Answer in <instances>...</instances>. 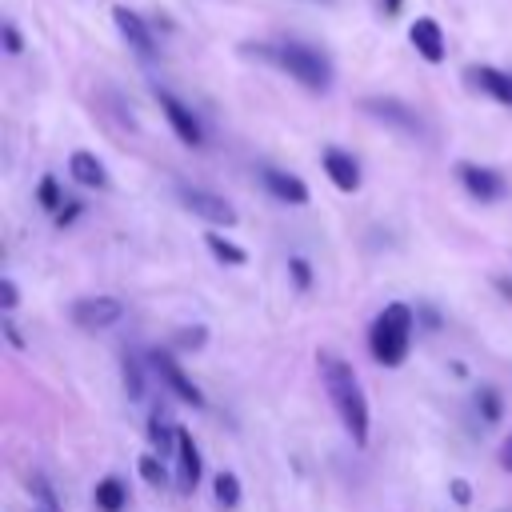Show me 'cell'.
<instances>
[{
	"mask_svg": "<svg viewBox=\"0 0 512 512\" xmlns=\"http://www.w3.org/2000/svg\"><path fill=\"white\" fill-rule=\"evenodd\" d=\"M456 176H460L464 192H468V196H476V200H484V204H492V200H500V196L508 192L504 176H500V172H492V168H484V164H460V168H456Z\"/></svg>",
	"mask_w": 512,
	"mask_h": 512,
	"instance_id": "cell-10",
	"label": "cell"
},
{
	"mask_svg": "<svg viewBox=\"0 0 512 512\" xmlns=\"http://www.w3.org/2000/svg\"><path fill=\"white\" fill-rule=\"evenodd\" d=\"M176 484H180V492H196V484H200V448L188 428H180V436H176Z\"/></svg>",
	"mask_w": 512,
	"mask_h": 512,
	"instance_id": "cell-13",
	"label": "cell"
},
{
	"mask_svg": "<svg viewBox=\"0 0 512 512\" xmlns=\"http://www.w3.org/2000/svg\"><path fill=\"white\" fill-rule=\"evenodd\" d=\"M0 32H4V48H8V52H12V56H16V52H20V48H24V44H20V32H16V28H12V24H4V28H0Z\"/></svg>",
	"mask_w": 512,
	"mask_h": 512,
	"instance_id": "cell-29",
	"label": "cell"
},
{
	"mask_svg": "<svg viewBox=\"0 0 512 512\" xmlns=\"http://www.w3.org/2000/svg\"><path fill=\"white\" fill-rule=\"evenodd\" d=\"M156 100H160V112H164V120L172 124L176 140H180V144H188V148H200V144H204V128H200L196 112H192L180 96H172L168 88H156Z\"/></svg>",
	"mask_w": 512,
	"mask_h": 512,
	"instance_id": "cell-7",
	"label": "cell"
},
{
	"mask_svg": "<svg viewBox=\"0 0 512 512\" xmlns=\"http://www.w3.org/2000/svg\"><path fill=\"white\" fill-rule=\"evenodd\" d=\"M16 300H20V292H16V280H8V276H4V280H0V308H4L8 316H12Z\"/></svg>",
	"mask_w": 512,
	"mask_h": 512,
	"instance_id": "cell-28",
	"label": "cell"
},
{
	"mask_svg": "<svg viewBox=\"0 0 512 512\" xmlns=\"http://www.w3.org/2000/svg\"><path fill=\"white\" fill-rule=\"evenodd\" d=\"M36 200H40L48 212H60V208H64V196H60L56 176H40V184H36Z\"/></svg>",
	"mask_w": 512,
	"mask_h": 512,
	"instance_id": "cell-26",
	"label": "cell"
},
{
	"mask_svg": "<svg viewBox=\"0 0 512 512\" xmlns=\"http://www.w3.org/2000/svg\"><path fill=\"white\" fill-rule=\"evenodd\" d=\"M140 476L152 484V488H164L168 484V468H164V460H160V452H152V456H140Z\"/></svg>",
	"mask_w": 512,
	"mask_h": 512,
	"instance_id": "cell-25",
	"label": "cell"
},
{
	"mask_svg": "<svg viewBox=\"0 0 512 512\" xmlns=\"http://www.w3.org/2000/svg\"><path fill=\"white\" fill-rule=\"evenodd\" d=\"M176 436H180V424H172V416L164 408H156L148 416V440L160 456H176Z\"/></svg>",
	"mask_w": 512,
	"mask_h": 512,
	"instance_id": "cell-17",
	"label": "cell"
},
{
	"mask_svg": "<svg viewBox=\"0 0 512 512\" xmlns=\"http://www.w3.org/2000/svg\"><path fill=\"white\" fill-rule=\"evenodd\" d=\"M412 332H416V312L404 300H392L376 312L372 328H368V352L380 368H400L408 360L412 348Z\"/></svg>",
	"mask_w": 512,
	"mask_h": 512,
	"instance_id": "cell-2",
	"label": "cell"
},
{
	"mask_svg": "<svg viewBox=\"0 0 512 512\" xmlns=\"http://www.w3.org/2000/svg\"><path fill=\"white\" fill-rule=\"evenodd\" d=\"M80 216V204H64L60 212H56V224H72Z\"/></svg>",
	"mask_w": 512,
	"mask_h": 512,
	"instance_id": "cell-31",
	"label": "cell"
},
{
	"mask_svg": "<svg viewBox=\"0 0 512 512\" xmlns=\"http://www.w3.org/2000/svg\"><path fill=\"white\" fill-rule=\"evenodd\" d=\"M92 500H96L100 512H124V504H128V488H124L120 476H104V480H96Z\"/></svg>",
	"mask_w": 512,
	"mask_h": 512,
	"instance_id": "cell-18",
	"label": "cell"
},
{
	"mask_svg": "<svg viewBox=\"0 0 512 512\" xmlns=\"http://www.w3.org/2000/svg\"><path fill=\"white\" fill-rule=\"evenodd\" d=\"M316 368H320V384H324V392H328V400H332V408H336V416H340V428L348 432V440H352L356 448H364V444H368L372 416H368V396H364V388H360L356 368H352L344 356L328 352V348L316 352Z\"/></svg>",
	"mask_w": 512,
	"mask_h": 512,
	"instance_id": "cell-1",
	"label": "cell"
},
{
	"mask_svg": "<svg viewBox=\"0 0 512 512\" xmlns=\"http://www.w3.org/2000/svg\"><path fill=\"white\" fill-rule=\"evenodd\" d=\"M468 80H472L480 92H488L496 104L512 108V72H500V68L480 64V68H468Z\"/></svg>",
	"mask_w": 512,
	"mask_h": 512,
	"instance_id": "cell-15",
	"label": "cell"
},
{
	"mask_svg": "<svg viewBox=\"0 0 512 512\" xmlns=\"http://www.w3.org/2000/svg\"><path fill=\"white\" fill-rule=\"evenodd\" d=\"M68 176H72L80 188H104V184H108V172H104L100 156H92V152H72V156H68Z\"/></svg>",
	"mask_w": 512,
	"mask_h": 512,
	"instance_id": "cell-16",
	"label": "cell"
},
{
	"mask_svg": "<svg viewBox=\"0 0 512 512\" xmlns=\"http://www.w3.org/2000/svg\"><path fill=\"white\" fill-rule=\"evenodd\" d=\"M176 196H180V204L192 212V216H200L204 224H216V228H232L240 216H236V208L224 200V196H216V192H204V188H176Z\"/></svg>",
	"mask_w": 512,
	"mask_h": 512,
	"instance_id": "cell-6",
	"label": "cell"
},
{
	"mask_svg": "<svg viewBox=\"0 0 512 512\" xmlns=\"http://www.w3.org/2000/svg\"><path fill=\"white\" fill-rule=\"evenodd\" d=\"M408 40H412V48H416L428 64H440V60H444V32H440V24H436L432 16H420V20L412 24Z\"/></svg>",
	"mask_w": 512,
	"mask_h": 512,
	"instance_id": "cell-14",
	"label": "cell"
},
{
	"mask_svg": "<svg viewBox=\"0 0 512 512\" xmlns=\"http://www.w3.org/2000/svg\"><path fill=\"white\" fill-rule=\"evenodd\" d=\"M120 372H124V388H128V400H140L144 396V368L132 352L120 356Z\"/></svg>",
	"mask_w": 512,
	"mask_h": 512,
	"instance_id": "cell-23",
	"label": "cell"
},
{
	"mask_svg": "<svg viewBox=\"0 0 512 512\" xmlns=\"http://www.w3.org/2000/svg\"><path fill=\"white\" fill-rule=\"evenodd\" d=\"M500 468L504 472H512V432L504 436V444H500Z\"/></svg>",
	"mask_w": 512,
	"mask_h": 512,
	"instance_id": "cell-30",
	"label": "cell"
},
{
	"mask_svg": "<svg viewBox=\"0 0 512 512\" xmlns=\"http://www.w3.org/2000/svg\"><path fill=\"white\" fill-rule=\"evenodd\" d=\"M212 496H216V504H220L224 512H232V508L240 504V480H236V472H220V476L212 480Z\"/></svg>",
	"mask_w": 512,
	"mask_h": 512,
	"instance_id": "cell-20",
	"label": "cell"
},
{
	"mask_svg": "<svg viewBox=\"0 0 512 512\" xmlns=\"http://www.w3.org/2000/svg\"><path fill=\"white\" fill-rule=\"evenodd\" d=\"M204 244H208V252H212L220 264H232V268H244V264H248V252H244L240 244L224 240L220 232H208V236H204Z\"/></svg>",
	"mask_w": 512,
	"mask_h": 512,
	"instance_id": "cell-19",
	"label": "cell"
},
{
	"mask_svg": "<svg viewBox=\"0 0 512 512\" xmlns=\"http://www.w3.org/2000/svg\"><path fill=\"white\" fill-rule=\"evenodd\" d=\"M368 116H376V120H384L388 128H396V132H404V136H424V124H420V116L408 108V104H400V100H392V96H368L364 104H360Z\"/></svg>",
	"mask_w": 512,
	"mask_h": 512,
	"instance_id": "cell-8",
	"label": "cell"
},
{
	"mask_svg": "<svg viewBox=\"0 0 512 512\" xmlns=\"http://www.w3.org/2000/svg\"><path fill=\"white\" fill-rule=\"evenodd\" d=\"M148 364L156 368V376L168 384V392L172 396H180L184 404H192V408H204V392L192 384V376L180 368V360L172 356V348H152L148 352Z\"/></svg>",
	"mask_w": 512,
	"mask_h": 512,
	"instance_id": "cell-4",
	"label": "cell"
},
{
	"mask_svg": "<svg viewBox=\"0 0 512 512\" xmlns=\"http://www.w3.org/2000/svg\"><path fill=\"white\" fill-rule=\"evenodd\" d=\"M260 184L280 204H308V184L284 168H260Z\"/></svg>",
	"mask_w": 512,
	"mask_h": 512,
	"instance_id": "cell-11",
	"label": "cell"
},
{
	"mask_svg": "<svg viewBox=\"0 0 512 512\" xmlns=\"http://www.w3.org/2000/svg\"><path fill=\"white\" fill-rule=\"evenodd\" d=\"M468 496H472V488H468L464 480H452V500H456V504H468Z\"/></svg>",
	"mask_w": 512,
	"mask_h": 512,
	"instance_id": "cell-32",
	"label": "cell"
},
{
	"mask_svg": "<svg viewBox=\"0 0 512 512\" xmlns=\"http://www.w3.org/2000/svg\"><path fill=\"white\" fill-rule=\"evenodd\" d=\"M112 20H116V32L124 36V44H128L140 60H152V56H156V40H152V28L144 24V16H136V12L124 8V4H116V8H112Z\"/></svg>",
	"mask_w": 512,
	"mask_h": 512,
	"instance_id": "cell-9",
	"label": "cell"
},
{
	"mask_svg": "<svg viewBox=\"0 0 512 512\" xmlns=\"http://www.w3.org/2000/svg\"><path fill=\"white\" fill-rule=\"evenodd\" d=\"M320 164H324L328 180H332L340 192H356V188H360V164H356L352 152H344V148H324V152H320Z\"/></svg>",
	"mask_w": 512,
	"mask_h": 512,
	"instance_id": "cell-12",
	"label": "cell"
},
{
	"mask_svg": "<svg viewBox=\"0 0 512 512\" xmlns=\"http://www.w3.org/2000/svg\"><path fill=\"white\" fill-rule=\"evenodd\" d=\"M208 344V328L204 324H188L172 332V352H200Z\"/></svg>",
	"mask_w": 512,
	"mask_h": 512,
	"instance_id": "cell-22",
	"label": "cell"
},
{
	"mask_svg": "<svg viewBox=\"0 0 512 512\" xmlns=\"http://www.w3.org/2000/svg\"><path fill=\"white\" fill-rule=\"evenodd\" d=\"M68 316L84 332H104L116 320H124V300H116V296H80Z\"/></svg>",
	"mask_w": 512,
	"mask_h": 512,
	"instance_id": "cell-5",
	"label": "cell"
},
{
	"mask_svg": "<svg viewBox=\"0 0 512 512\" xmlns=\"http://www.w3.org/2000/svg\"><path fill=\"white\" fill-rule=\"evenodd\" d=\"M288 276H292V288L296 292H308L312 288V268L304 256H288Z\"/></svg>",
	"mask_w": 512,
	"mask_h": 512,
	"instance_id": "cell-27",
	"label": "cell"
},
{
	"mask_svg": "<svg viewBox=\"0 0 512 512\" xmlns=\"http://www.w3.org/2000/svg\"><path fill=\"white\" fill-rule=\"evenodd\" d=\"M272 60L292 76L300 80L308 92H328L332 88V60L312 48V44H300V40H284L280 48H272Z\"/></svg>",
	"mask_w": 512,
	"mask_h": 512,
	"instance_id": "cell-3",
	"label": "cell"
},
{
	"mask_svg": "<svg viewBox=\"0 0 512 512\" xmlns=\"http://www.w3.org/2000/svg\"><path fill=\"white\" fill-rule=\"evenodd\" d=\"M476 408H480V416H484L488 424H496V420L504 416L500 392H496V388H488V384H480V388H476Z\"/></svg>",
	"mask_w": 512,
	"mask_h": 512,
	"instance_id": "cell-24",
	"label": "cell"
},
{
	"mask_svg": "<svg viewBox=\"0 0 512 512\" xmlns=\"http://www.w3.org/2000/svg\"><path fill=\"white\" fill-rule=\"evenodd\" d=\"M384 12H388V16H396V12H400V0H384Z\"/></svg>",
	"mask_w": 512,
	"mask_h": 512,
	"instance_id": "cell-33",
	"label": "cell"
},
{
	"mask_svg": "<svg viewBox=\"0 0 512 512\" xmlns=\"http://www.w3.org/2000/svg\"><path fill=\"white\" fill-rule=\"evenodd\" d=\"M28 492H32V500L40 504V512H64V508H60V500H56V488H52V480H48V476L32 472V476H28Z\"/></svg>",
	"mask_w": 512,
	"mask_h": 512,
	"instance_id": "cell-21",
	"label": "cell"
}]
</instances>
